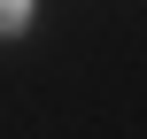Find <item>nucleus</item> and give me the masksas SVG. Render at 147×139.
<instances>
[{"mask_svg":"<svg viewBox=\"0 0 147 139\" xmlns=\"http://www.w3.org/2000/svg\"><path fill=\"white\" fill-rule=\"evenodd\" d=\"M23 23H31V0H0V39L23 31Z\"/></svg>","mask_w":147,"mask_h":139,"instance_id":"obj_1","label":"nucleus"}]
</instances>
